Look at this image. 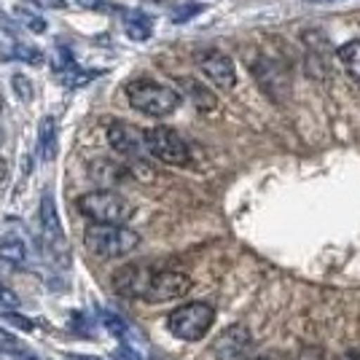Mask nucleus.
I'll list each match as a JSON object with an SVG mask.
<instances>
[{
  "label": "nucleus",
  "mask_w": 360,
  "mask_h": 360,
  "mask_svg": "<svg viewBox=\"0 0 360 360\" xmlns=\"http://www.w3.org/2000/svg\"><path fill=\"white\" fill-rule=\"evenodd\" d=\"M68 360H103V358H94V355H75V352H70V355H65Z\"/></svg>",
  "instance_id": "7c9ffc66"
},
{
  "label": "nucleus",
  "mask_w": 360,
  "mask_h": 360,
  "mask_svg": "<svg viewBox=\"0 0 360 360\" xmlns=\"http://www.w3.org/2000/svg\"><path fill=\"white\" fill-rule=\"evenodd\" d=\"M339 360H360V352H347L345 358H339Z\"/></svg>",
  "instance_id": "473e14b6"
},
{
  "label": "nucleus",
  "mask_w": 360,
  "mask_h": 360,
  "mask_svg": "<svg viewBox=\"0 0 360 360\" xmlns=\"http://www.w3.org/2000/svg\"><path fill=\"white\" fill-rule=\"evenodd\" d=\"M250 347V330L245 326H229V328L215 339L212 355L218 360H242Z\"/></svg>",
  "instance_id": "9b49d317"
},
{
  "label": "nucleus",
  "mask_w": 360,
  "mask_h": 360,
  "mask_svg": "<svg viewBox=\"0 0 360 360\" xmlns=\"http://www.w3.org/2000/svg\"><path fill=\"white\" fill-rule=\"evenodd\" d=\"M124 30L132 41H148L153 32V19L146 11H124Z\"/></svg>",
  "instance_id": "ddd939ff"
},
{
  "label": "nucleus",
  "mask_w": 360,
  "mask_h": 360,
  "mask_svg": "<svg viewBox=\"0 0 360 360\" xmlns=\"http://www.w3.org/2000/svg\"><path fill=\"white\" fill-rule=\"evenodd\" d=\"M0 352H19V342L6 330H0Z\"/></svg>",
  "instance_id": "a878e982"
},
{
  "label": "nucleus",
  "mask_w": 360,
  "mask_h": 360,
  "mask_svg": "<svg viewBox=\"0 0 360 360\" xmlns=\"http://www.w3.org/2000/svg\"><path fill=\"white\" fill-rule=\"evenodd\" d=\"M156 269H148L143 264H132V266H124L116 271L113 277V290L124 296V299H146L150 285V277Z\"/></svg>",
  "instance_id": "1a4fd4ad"
},
{
  "label": "nucleus",
  "mask_w": 360,
  "mask_h": 360,
  "mask_svg": "<svg viewBox=\"0 0 360 360\" xmlns=\"http://www.w3.org/2000/svg\"><path fill=\"white\" fill-rule=\"evenodd\" d=\"M75 207L84 218H89L91 224L103 226H124L135 215V205L124 194L110 191V188H100V191L78 196Z\"/></svg>",
  "instance_id": "f257e3e1"
},
{
  "label": "nucleus",
  "mask_w": 360,
  "mask_h": 360,
  "mask_svg": "<svg viewBox=\"0 0 360 360\" xmlns=\"http://www.w3.org/2000/svg\"><path fill=\"white\" fill-rule=\"evenodd\" d=\"M11 57H14V60H22V62H30V65H41V62H44L41 49H35V46H25V44H16L14 51H11Z\"/></svg>",
  "instance_id": "4be33fe9"
},
{
  "label": "nucleus",
  "mask_w": 360,
  "mask_h": 360,
  "mask_svg": "<svg viewBox=\"0 0 360 360\" xmlns=\"http://www.w3.org/2000/svg\"><path fill=\"white\" fill-rule=\"evenodd\" d=\"M0 261L22 266V264L27 261V248H25V242L16 240V237H8V240L0 242Z\"/></svg>",
  "instance_id": "6ab92c4d"
},
{
  "label": "nucleus",
  "mask_w": 360,
  "mask_h": 360,
  "mask_svg": "<svg viewBox=\"0 0 360 360\" xmlns=\"http://www.w3.org/2000/svg\"><path fill=\"white\" fill-rule=\"evenodd\" d=\"M81 8H89V11H103V14H110V11H116L119 6H113V3H108V0H75Z\"/></svg>",
  "instance_id": "b1692460"
},
{
  "label": "nucleus",
  "mask_w": 360,
  "mask_h": 360,
  "mask_svg": "<svg viewBox=\"0 0 360 360\" xmlns=\"http://www.w3.org/2000/svg\"><path fill=\"white\" fill-rule=\"evenodd\" d=\"M3 320L8 323V326H14V328L19 330H35V323H32L30 317H22L16 309H6V315H3Z\"/></svg>",
  "instance_id": "5701e85b"
},
{
  "label": "nucleus",
  "mask_w": 360,
  "mask_h": 360,
  "mask_svg": "<svg viewBox=\"0 0 360 360\" xmlns=\"http://www.w3.org/2000/svg\"><path fill=\"white\" fill-rule=\"evenodd\" d=\"M0 143H3V129H0Z\"/></svg>",
  "instance_id": "c9c22d12"
},
{
  "label": "nucleus",
  "mask_w": 360,
  "mask_h": 360,
  "mask_svg": "<svg viewBox=\"0 0 360 360\" xmlns=\"http://www.w3.org/2000/svg\"><path fill=\"white\" fill-rule=\"evenodd\" d=\"M108 143L110 148L121 153V156H129V159H146L148 148H146V129H137L127 121H113L108 124Z\"/></svg>",
  "instance_id": "423d86ee"
},
{
  "label": "nucleus",
  "mask_w": 360,
  "mask_h": 360,
  "mask_svg": "<svg viewBox=\"0 0 360 360\" xmlns=\"http://www.w3.org/2000/svg\"><path fill=\"white\" fill-rule=\"evenodd\" d=\"M11 86H14V94L22 100V103H32V97H35V86L30 84V78L22 73H16L11 78Z\"/></svg>",
  "instance_id": "412c9836"
},
{
  "label": "nucleus",
  "mask_w": 360,
  "mask_h": 360,
  "mask_svg": "<svg viewBox=\"0 0 360 360\" xmlns=\"http://www.w3.org/2000/svg\"><path fill=\"white\" fill-rule=\"evenodd\" d=\"M336 57H339L342 68L347 70V75L360 86V41H349V44L339 46Z\"/></svg>",
  "instance_id": "dca6fc26"
},
{
  "label": "nucleus",
  "mask_w": 360,
  "mask_h": 360,
  "mask_svg": "<svg viewBox=\"0 0 360 360\" xmlns=\"http://www.w3.org/2000/svg\"><path fill=\"white\" fill-rule=\"evenodd\" d=\"M6 178V162H3V159H0V180Z\"/></svg>",
  "instance_id": "72a5a7b5"
},
{
  "label": "nucleus",
  "mask_w": 360,
  "mask_h": 360,
  "mask_svg": "<svg viewBox=\"0 0 360 360\" xmlns=\"http://www.w3.org/2000/svg\"><path fill=\"white\" fill-rule=\"evenodd\" d=\"M199 11H202V6H186V11H178L172 19H175V22H186V19H191V16L199 14Z\"/></svg>",
  "instance_id": "c85d7f7f"
},
{
  "label": "nucleus",
  "mask_w": 360,
  "mask_h": 360,
  "mask_svg": "<svg viewBox=\"0 0 360 360\" xmlns=\"http://www.w3.org/2000/svg\"><path fill=\"white\" fill-rule=\"evenodd\" d=\"M253 75L258 81V86L269 94L271 100H283L288 91H290V81H288V73L277 65L274 60H261L253 62Z\"/></svg>",
  "instance_id": "9d476101"
},
{
  "label": "nucleus",
  "mask_w": 360,
  "mask_h": 360,
  "mask_svg": "<svg viewBox=\"0 0 360 360\" xmlns=\"http://www.w3.org/2000/svg\"><path fill=\"white\" fill-rule=\"evenodd\" d=\"M183 89L188 91V100H191L199 110H212V108H215V94H212L207 86H202L199 81L186 78V81H183Z\"/></svg>",
  "instance_id": "a211bd4d"
},
{
  "label": "nucleus",
  "mask_w": 360,
  "mask_h": 360,
  "mask_svg": "<svg viewBox=\"0 0 360 360\" xmlns=\"http://www.w3.org/2000/svg\"><path fill=\"white\" fill-rule=\"evenodd\" d=\"M113 358H116V360H143V355H140V352H135L132 347L121 345L119 349L113 352Z\"/></svg>",
  "instance_id": "bb28decb"
},
{
  "label": "nucleus",
  "mask_w": 360,
  "mask_h": 360,
  "mask_svg": "<svg viewBox=\"0 0 360 360\" xmlns=\"http://www.w3.org/2000/svg\"><path fill=\"white\" fill-rule=\"evenodd\" d=\"M89 172H91V178L97 180V183H103V186H113V183H119V180L129 178V172L121 165H113V162H97V165L89 167Z\"/></svg>",
  "instance_id": "f3484780"
},
{
  "label": "nucleus",
  "mask_w": 360,
  "mask_h": 360,
  "mask_svg": "<svg viewBox=\"0 0 360 360\" xmlns=\"http://www.w3.org/2000/svg\"><path fill=\"white\" fill-rule=\"evenodd\" d=\"M100 320H103V326H105L113 336H119L124 345L129 347L132 342H137L140 339V333H137L124 317H119V315H113V312H108V309H100Z\"/></svg>",
  "instance_id": "2eb2a0df"
},
{
  "label": "nucleus",
  "mask_w": 360,
  "mask_h": 360,
  "mask_svg": "<svg viewBox=\"0 0 360 360\" xmlns=\"http://www.w3.org/2000/svg\"><path fill=\"white\" fill-rule=\"evenodd\" d=\"M22 301H19V296H16L11 288H6V285H0V307L3 309H16Z\"/></svg>",
  "instance_id": "393cba45"
},
{
  "label": "nucleus",
  "mask_w": 360,
  "mask_h": 360,
  "mask_svg": "<svg viewBox=\"0 0 360 360\" xmlns=\"http://www.w3.org/2000/svg\"><path fill=\"white\" fill-rule=\"evenodd\" d=\"M0 110H3V97H0Z\"/></svg>",
  "instance_id": "f704fd0d"
},
{
  "label": "nucleus",
  "mask_w": 360,
  "mask_h": 360,
  "mask_svg": "<svg viewBox=\"0 0 360 360\" xmlns=\"http://www.w3.org/2000/svg\"><path fill=\"white\" fill-rule=\"evenodd\" d=\"M14 16L25 25V27H30L32 32H46V19L44 16H38L35 11H30V8H25V6H14Z\"/></svg>",
  "instance_id": "aec40b11"
},
{
  "label": "nucleus",
  "mask_w": 360,
  "mask_h": 360,
  "mask_svg": "<svg viewBox=\"0 0 360 360\" xmlns=\"http://www.w3.org/2000/svg\"><path fill=\"white\" fill-rule=\"evenodd\" d=\"M215 323V309L205 301H188L180 304L178 309H172L167 315V328L172 336H178L183 342H199Z\"/></svg>",
  "instance_id": "20e7f679"
},
{
  "label": "nucleus",
  "mask_w": 360,
  "mask_h": 360,
  "mask_svg": "<svg viewBox=\"0 0 360 360\" xmlns=\"http://www.w3.org/2000/svg\"><path fill=\"white\" fill-rule=\"evenodd\" d=\"M41 226H44L46 240L57 248H65V234H62L60 215H57V205H54L51 191H44V196H41Z\"/></svg>",
  "instance_id": "f8f14e48"
},
{
  "label": "nucleus",
  "mask_w": 360,
  "mask_h": 360,
  "mask_svg": "<svg viewBox=\"0 0 360 360\" xmlns=\"http://www.w3.org/2000/svg\"><path fill=\"white\" fill-rule=\"evenodd\" d=\"M84 245L89 248L97 258H124V255L135 253L140 248V234L127 229V226H103V224H91L84 231Z\"/></svg>",
  "instance_id": "7ed1b4c3"
},
{
  "label": "nucleus",
  "mask_w": 360,
  "mask_h": 360,
  "mask_svg": "<svg viewBox=\"0 0 360 360\" xmlns=\"http://www.w3.org/2000/svg\"><path fill=\"white\" fill-rule=\"evenodd\" d=\"M14 360H41V358L32 355V352H22V349H19V352H14Z\"/></svg>",
  "instance_id": "c756f323"
},
{
  "label": "nucleus",
  "mask_w": 360,
  "mask_h": 360,
  "mask_svg": "<svg viewBox=\"0 0 360 360\" xmlns=\"http://www.w3.org/2000/svg\"><path fill=\"white\" fill-rule=\"evenodd\" d=\"M250 360H283L277 352H266V355H255V358H250Z\"/></svg>",
  "instance_id": "2f4dec72"
},
{
  "label": "nucleus",
  "mask_w": 360,
  "mask_h": 360,
  "mask_svg": "<svg viewBox=\"0 0 360 360\" xmlns=\"http://www.w3.org/2000/svg\"><path fill=\"white\" fill-rule=\"evenodd\" d=\"M127 100L129 105L153 116V119H165L169 113H175L180 105V94L175 89H169L159 81H150V78H137L127 84Z\"/></svg>",
  "instance_id": "f03ea898"
},
{
  "label": "nucleus",
  "mask_w": 360,
  "mask_h": 360,
  "mask_svg": "<svg viewBox=\"0 0 360 360\" xmlns=\"http://www.w3.org/2000/svg\"><path fill=\"white\" fill-rule=\"evenodd\" d=\"M146 148H148L150 159H159L162 165L183 167L188 165V159H191V150L186 146V140L169 127H150V129H146Z\"/></svg>",
  "instance_id": "39448f33"
},
{
  "label": "nucleus",
  "mask_w": 360,
  "mask_h": 360,
  "mask_svg": "<svg viewBox=\"0 0 360 360\" xmlns=\"http://www.w3.org/2000/svg\"><path fill=\"white\" fill-rule=\"evenodd\" d=\"M38 8H51V11H65L68 8V0H32Z\"/></svg>",
  "instance_id": "cd10ccee"
},
{
  "label": "nucleus",
  "mask_w": 360,
  "mask_h": 360,
  "mask_svg": "<svg viewBox=\"0 0 360 360\" xmlns=\"http://www.w3.org/2000/svg\"><path fill=\"white\" fill-rule=\"evenodd\" d=\"M38 148H41L44 162L54 159V153H57V121H54V116H44L41 119V127H38Z\"/></svg>",
  "instance_id": "4468645a"
},
{
  "label": "nucleus",
  "mask_w": 360,
  "mask_h": 360,
  "mask_svg": "<svg viewBox=\"0 0 360 360\" xmlns=\"http://www.w3.org/2000/svg\"><path fill=\"white\" fill-rule=\"evenodd\" d=\"M188 290H191V277L186 271L162 269V271H153L148 293H146L143 301H148V304H165V301L180 299Z\"/></svg>",
  "instance_id": "0eeeda50"
},
{
  "label": "nucleus",
  "mask_w": 360,
  "mask_h": 360,
  "mask_svg": "<svg viewBox=\"0 0 360 360\" xmlns=\"http://www.w3.org/2000/svg\"><path fill=\"white\" fill-rule=\"evenodd\" d=\"M196 62H199V70L207 75L218 89L229 91L237 86V70H234V62H231L229 54L210 49V51H202L196 57Z\"/></svg>",
  "instance_id": "6e6552de"
}]
</instances>
